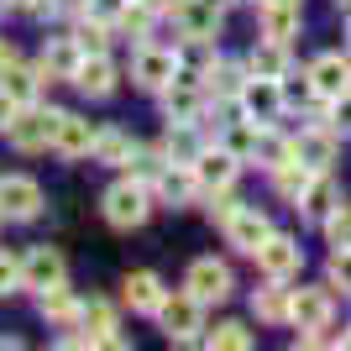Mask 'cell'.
<instances>
[{
    "label": "cell",
    "instance_id": "13",
    "mask_svg": "<svg viewBox=\"0 0 351 351\" xmlns=\"http://www.w3.org/2000/svg\"><path fill=\"white\" fill-rule=\"evenodd\" d=\"M309 84H315V95H325V100H341V95H351V63L336 58V53H325V58H315V69H309Z\"/></svg>",
    "mask_w": 351,
    "mask_h": 351
},
{
    "label": "cell",
    "instance_id": "43",
    "mask_svg": "<svg viewBox=\"0 0 351 351\" xmlns=\"http://www.w3.org/2000/svg\"><path fill=\"white\" fill-rule=\"evenodd\" d=\"M16 11H37V5H47V0H11Z\"/></svg>",
    "mask_w": 351,
    "mask_h": 351
},
{
    "label": "cell",
    "instance_id": "36",
    "mask_svg": "<svg viewBox=\"0 0 351 351\" xmlns=\"http://www.w3.org/2000/svg\"><path fill=\"white\" fill-rule=\"evenodd\" d=\"M79 47H84V53H105V21H100V16L79 27Z\"/></svg>",
    "mask_w": 351,
    "mask_h": 351
},
{
    "label": "cell",
    "instance_id": "37",
    "mask_svg": "<svg viewBox=\"0 0 351 351\" xmlns=\"http://www.w3.org/2000/svg\"><path fill=\"white\" fill-rule=\"evenodd\" d=\"M330 278H336V283H341V289H346V293H351V247H341V252H336V257H330Z\"/></svg>",
    "mask_w": 351,
    "mask_h": 351
},
{
    "label": "cell",
    "instance_id": "2",
    "mask_svg": "<svg viewBox=\"0 0 351 351\" xmlns=\"http://www.w3.org/2000/svg\"><path fill=\"white\" fill-rule=\"evenodd\" d=\"M147 189L142 184H116V189H105V220L116 226V231H132L147 220Z\"/></svg>",
    "mask_w": 351,
    "mask_h": 351
},
{
    "label": "cell",
    "instance_id": "5",
    "mask_svg": "<svg viewBox=\"0 0 351 351\" xmlns=\"http://www.w3.org/2000/svg\"><path fill=\"white\" fill-rule=\"evenodd\" d=\"M199 299L194 293H178V299H162V330H168V341H194L199 336Z\"/></svg>",
    "mask_w": 351,
    "mask_h": 351
},
{
    "label": "cell",
    "instance_id": "41",
    "mask_svg": "<svg viewBox=\"0 0 351 351\" xmlns=\"http://www.w3.org/2000/svg\"><path fill=\"white\" fill-rule=\"evenodd\" d=\"M16 110H21V105H16L11 95H5V89H0V126H11V116H16Z\"/></svg>",
    "mask_w": 351,
    "mask_h": 351
},
{
    "label": "cell",
    "instance_id": "11",
    "mask_svg": "<svg viewBox=\"0 0 351 351\" xmlns=\"http://www.w3.org/2000/svg\"><path fill=\"white\" fill-rule=\"evenodd\" d=\"M43 210V189L32 178H0V215L11 220H32Z\"/></svg>",
    "mask_w": 351,
    "mask_h": 351
},
{
    "label": "cell",
    "instance_id": "28",
    "mask_svg": "<svg viewBox=\"0 0 351 351\" xmlns=\"http://www.w3.org/2000/svg\"><path fill=\"white\" fill-rule=\"evenodd\" d=\"M252 309H257V320H289L293 299H289L283 289H263L257 299H252Z\"/></svg>",
    "mask_w": 351,
    "mask_h": 351
},
{
    "label": "cell",
    "instance_id": "44",
    "mask_svg": "<svg viewBox=\"0 0 351 351\" xmlns=\"http://www.w3.org/2000/svg\"><path fill=\"white\" fill-rule=\"evenodd\" d=\"M136 5H147V11H158V5H168V0H136Z\"/></svg>",
    "mask_w": 351,
    "mask_h": 351
},
{
    "label": "cell",
    "instance_id": "42",
    "mask_svg": "<svg viewBox=\"0 0 351 351\" xmlns=\"http://www.w3.org/2000/svg\"><path fill=\"white\" fill-rule=\"evenodd\" d=\"M11 63H16V47H11V43H0V73L11 69Z\"/></svg>",
    "mask_w": 351,
    "mask_h": 351
},
{
    "label": "cell",
    "instance_id": "21",
    "mask_svg": "<svg viewBox=\"0 0 351 351\" xmlns=\"http://www.w3.org/2000/svg\"><path fill=\"white\" fill-rule=\"evenodd\" d=\"M162 299H168V293H162V283L152 278V273H126V304H132V309H142V315H158Z\"/></svg>",
    "mask_w": 351,
    "mask_h": 351
},
{
    "label": "cell",
    "instance_id": "18",
    "mask_svg": "<svg viewBox=\"0 0 351 351\" xmlns=\"http://www.w3.org/2000/svg\"><path fill=\"white\" fill-rule=\"evenodd\" d=\"M73 84L84 89V95H95V100H105V95L116 89V69L105 63V53H95V58H84L73 69Z\"/></svg>",
    "mask_w": 351,
    "mask_h": 351
},
{
    "label": "cell",
    "instance_id": "19",
    "mask_svg": "<svg viewBox=\"0 0 351 351\" xmlns=\"http://www.w3.org/2000/svg\"><path fill=\"white\" fill-rule=\"evenodd\" d=\"M299 205H304L309 220H330L341 210V194H336V184H330L325 173H315V178H309V189L299 194Z\"/></svg>",
    "mask_w": 351,
    "mask_h": 351
},
{
    "label": "cell",
    "instance_id": "33",
    "mask_svg": "<svg viewBox=\"0 0 351 351\" xmlns=\"http://www.w3.org/2000/svg\"><path fill=\"white\" fill-rule=\"evenodd\" d=\"M210 84H215L220 100H231V95H241V84H247V79H241L236 69H226V63H215V69H210Z\"/></svg>",
    "mask_w": 351,
    "mask_h": 351
},
{
    "label": "cell",
    "instance_id": "25",
    "mask_svg": "<svg viewBox=\"0 0 351 351\" xmlns=\"http://www.w3.org/2000/svg\"><path fill=\"white\" fill-rule=\"evenodd\" d=\"M309 178H315V173H309L299 158H289V162H278V168H273V184H278L283 199H299V194L309 189Z\"/></svg>",
    "mask_w": 351,
    "mask_h": 351
},
{
    "label": "cell",
    "instance_id": "35",
    "mask_svg": "<svg viewBox=\"0 0 351 351\" xmlns=\"http://www.w3.org/2000/svg\"><path fill=\"white\" fill-rule=\"evenodd\" d=\"M325 231H330V241H336V252H341V247H351V205H341L336 215L325 220Z\"/></svg>",
    "mask_w": 351,
    "mask_h": 351
},
{
    "label": "cell",
    "instance_id": "8",
    "mask_svg": "<svg viewBox=\"0 0 351 351\" xmlns=\"http://www.w3.org/2000/svg\"><path fill=\"white\" fill-rule=\"evenodd\" d=\"M236 162H241V158H236L231 147H220V152H199L189 168H194V178H199V189L215 194V189H231V184H236Z\"/></svg>",
    "mask_w": 351,
    "mask_h": 351
},
{
    "label": "cell",
    "instance_id": "39",
    "mask_svg": "<svg viewBox=\"0 0 351 351\" xmlns=\"http://www.w3.org/2000/svg\"><path fill=\"white\" fill-rule=\"evenodd\" d=\"M121 11H126V0H95V16H100V21H121Z\"/></svg>",
    "mask_w": 351,
    "mask_h": 351
},
{
    "label": "cell",
    "instance_id": "20",
    "mask_svg": "<svg viewBox=\"0 0 351 351\" xmlns=\"http://www.w3.org/2000/svg\"><path fill=\"white\" fill-rule=\"evenodd\" d=\"M79 320H84V336L95 341V346H121V336H116V315H110V304L89 299V304L79 309Z\"/></svg>",
    "mask_w": 351,
    "mask_h": 351
},
{
    "label": "cell",
    "instance_id": "29",
    "mask_svg": "<svg viewBox=\"0 0 351 351\" xmlns=\"http://www.w3.org/2000/svg\"><path fill=\"white\" fill-rule=\"evenodd\" d=\"M95 158L100 162H132V142L121 132H100L95 136Z\"/></svg>",
    "mask_w": 351,
    "mask_h": 351
},
{
    "label": "cell",
    "instance_id": "10",
    "mask_svg": "<svg viewBox=\"0 0 351 351\" xmlns=\"http://www.w3.org/2000/svg\"><path fill=\"white\" fill-rule=\"evenodd\" d=\"M178 79V53L168 47H142L136 53V84L142 89H168Z\"/></svg>",
    "mask_w": 351,
    "mask_h": 351
},
{
    "label": "cell",
    "instance_id": "38",
    "mask_svg": "<svg viewBox=\"0 0 351 351\" xmlns=\"http://www.w3.org/2000/svg\"><path fill=\"white\" fill-rule=\"evenodd\" d=\"M16 283H21V263H11V257H0V293H11Z\"/></svg>",
    "mask_w": 351,
    "mask_h": 351
},
{
    "label": "cell",
    "instance_id": "23",
    "mask_svg": "<svg viewBox=\"0 0 351 351\" xmlns=\"http://www.w3.org/2000/svg\"><path fill=\"white\" fill-rule=\"evenodd\" d=\"M79 53H84V47H79V43H63V37H58V43H47V53H43V73H47V79H73V69L84 63Z\"/></svg>",
    "mask_w": 351,
    "mask_h": 351
},
{
    "label": "cell",
    "instance_id": "9",
    "mask_svg": "<svg viewBox=\"0 0 351 351\" xmlns=\"http://www.w3.org/2000/svg\"><path fill=\"white\" fill-rule=\"evenodd\" d=\"M241 105H247L252 121H273L283 110V84L278 79H263V73H252L247 84H241Z\"/></svg>",
    "mask_w": 351,
    "mask_h": 351
},
{
    "label": "cell",
    "instance_id": "34",
    "mask_svg": "<svg viewBox=\"0 0 351 351\" xmlns=\"http://www.w3.org/2000/svg\"><path fill=\"white\" fill-rule=\"evenodd\" d=\"M178 152V162H194L199 158V147H194V136H189V121H178V132L168 136V158Z\"/></svg>",
    "mask_w": 351,
    "mask_h": 351
},
{
    "label": "cell",
    "instance_id": "22",
    "mask_svg": "<svg viewBox=\"0 0 351 351\" xmlns=\"http://www.w3.org/2000/svg\"><path fill=\"white\" fill-rule=\"evenodd\" d=\"M293 32H299V5L263 0V37H273V43H289Z\"/></svg>",
    "mask_w": 351,
    "mask_h": 351
},
{
    "label": "cell",
    "instance_id": "3",
    "mask_svg": "<svg viewBox=\"0 0 351 351\" xmlns=\"http://www.w3.org/2000/svg\"><path fill=\"white\" fill-rule=\"evenodd\" d=\"M184 289H189L199 304H220V299H231V267L215 263V257H199V263L189 267Z\"/></svg>",
    "mask_w": 351,
    "mask_h": 351
},
{
    "label": "cell",
    "instance_id": "1",
    "mask_svg": "<svg viewBox=\"0 0 351 351\" xmlns=\"http://www.w3.org/2000/svg\"><path fill=\"white\" fill-rule=\"evenodd\" d=\"M58 121H63V110H37V105H21V110L11 116V126H5V142H11L16 152L53 147V136H58Z\"/></svg>",
    "mask_w": 351,
    "mask_h": 351
},
{
    "label": "cell",
    "instance_id": "26",
    "mask_svg": "<svg viewBox=\"0 0 351 351\" xmlns=\"http://www.w3.org/2000/svg\"><path fill=\"white\" fill-rule=\"evenodd\" d=\"M194 184H199L194 168H189V173H184V168H162V173H158V194H162V199H173V205H178V199H189Z\"/></svg>",
    "mask_w": 351,
    "mask_h": 351
},
{
    "label": "cell",
    "instance_id": "12",
    "mask_svg": "<svg viewBox=\"0 0 351 351\" xmlns=\"http://www.w3.org/2000/svg\"><path fill=\"white\" fill-rule=\"evenodd\" d=\"M226 236H231V247H241V252H252V257H257V247L273 236V226H267L263 210H247V205H241L231 220H226Z\"/></svg>",
    "mask_w": 351,
    "mask_h": 351
},
{
    "label": "cell",
    "instance_id": "17",
    "mask_svg": "<svg viewBox=\"0 0 351 351\" xmlns=\"http://www.w3.org/2000/svg\"><path fill=\"white\" fill-rule=\"evenodd\" d=\"M95 126L89 121H79V116H63L58 121V136H53V147H58L63 158H84V152H95Z\"/></svg>",
    "mask_w": 351,
    "mask_h": 351
},
{
    "label": "cell",
    "instance_id": "4",
    "mask_svg": "<svg viewBox=\"0 0 351 351\" xmlns=\"http://www.w3.org/2000/svg\"><path fill=\"white\" fill-rule=\"evenodd\" d=\"M299 263H304V257H299V241H293V236H267L263 247H257V267H263L273 283L293 278V273H299Z\"/></svg>",
    "mask_w": 351,
    "mask_h": 351
},
{
    "label": "cell",
    "instance_id": "46",
    "mask_svg": "<svg viewBox=\"0 0 351 351\" xmlns=\"http://www.w3.org/2000/svg\"><path fill=\"white\" fill-rule=\"evenodd\" d=\"M341 346H351V330H346V336H341Z\"/></svg>",
    "mask_w": 351,
    "mask_h": 351
},
{
    "label": "cell",
    "instance_id": "16",
    "mask_svg": "<svg viewBox=\"0 0 351 351\" xmlns=\"http://www.w3.org/2000/svg\"><path fill=\"white\" fill-rule=\"evenodd\" d=\"M21 283H27V289H53V283H63V257L53 247H32L27 263H21Z\"/></svg>",
    "mask_w": 351,
    "mask_h": 351
},
{
    "label": "cell",
    "instance_id": "45",
    "mask_svg": "<svg viewBox=\"0 0 351 351\" xmlns=\"http://www.w3.org/2000/svg\"><path fill=\"white\" fill-rule=\"evenodd\" d=\"M210 5H220V11H226V5H231V0H210Z\"/></svg>",
    "mask_w": 351,
    "mask_h": 351
},
{
    "label": "cell",
    "instance_id": "15",
    "mask_svg": "<svg viewBox=\"0 0 351 351\" xmlns=\"http://www.w3.org/2000/svg\"><path fill=\"white\" fill-rule=\"evenodd\" d=\"M289 320L299 325V330H325V325H330V293L325 289H299Z\"/></svg>",
    "mask_w": 351,
    "mask_h": 351
},
{
    "label": "cell",
    "instance_id": "6",
    "mask_svg": "<svg viewBox=\"0 0 351 351\" xmlns=\"http://www.w3.org/2000/svg\"><path fill=\"white\" fill-rule=\"evenodd\" d=\"M336 152H341V136L330 132V126H315V132H304L293 142V158L304 162L309 173H325V168L336 162Z\"/></svg>",
    "mask_w": 351,
    "mask_h": 351
},
{
    "label": "cell",
    "instance_id": "24",
    "mask_svg": "<svg viewBox=\"0 0 351 351\" xmlns=\"http://www.w3.org/2000/svg\"><path fill=\"white\" fill-rule=\"evenodd\" d=\"M247 69H252V73H263V79H283V69H289V53H283V43H273V37H267L263 47H252Z\"/></svg>",
    "mask_w": 351,
    "mask_h": 351
},
{
    "label": "cell",
    "instance_id": "40",
    "mask_svg": "<svg viewBox=\"0 0 351 351\" xmlns=\"http://www.w3.org/2000/svg\"><path fill=\"white\" fill-rule=\"evenodd\" d=\"M336 132L351 136V95H341V100H336Z\"/></svg>",
    "mask_w": 351,
    "mask_h": 351
},
{
    "label": "cell",
    "instance_id": "27",
    "mask_svg": "<svg viewBox=\"0 0 351 351\" xmlns=\"http://www.w3.org/2000/svg\"><path fill=\"white\" fill-rule=\"evenodd\" d=\"M0 89H5V95H11L16 105H32V100H37V79H32L27 69H16V63H11L5 73H0Z\"/></svg>",
    "mask_w": 351,
    "mask_h": 351
},
{
    "label": "cell",
    "instance_id": "30",
    "mask_svg": "<svg viewBox=\"0 0 351 351\" xmlns=\"http://www.w3.org/2000/svg\"><path fill=\"white\" fill-rule=\"evenodd\" d=\"M210 346H226V351H247L252 346V336H247V325H236V320H226V325H215L210 330Z\"/></svg>",
    "mask_w": 351,
    "mask_h": 351
},
{
    "label": "cell",
    "instance_id": "32",
    "mask_svg": "<svg viewBox=\"0 0 351 351\" xmlns=\"http://www.w3.org/2000/svg\"><path fill=\"white\" fill-rule=\"evenodd\" d=\"M257 136H263V126H257V121H241V126H231L226 147H231L236 158H247V152H257Z\"/></svg>",
    "mask_w": 351,
    "mask_h": 351
},
{
    "label": "cell",
    "instance_id": "7",
    "mask_svg": "<svg viewBox=\"0 0 351 351\" xmlns=\"http://www.w3.org/2000/svg\"><path fill=\"white\" fill-rule=\"evenodd\" d=\"M173 21H178L184 37H194V43L205 37L210 43L220 32V5H210V0H173Z\"/></svg>",
    "mask_w": 351,
    "mask_h": 351
},
{
    "label": "cell",
    "instance_id": "31",
    "mask_svg": "<svg viewBox=\"0 0 351 351\" xmlns=\"http://www.w3.org/2000/svg\"><path fill=\"white\" fill-rule=\"evenodd\" d=\"M43 315H47V320H69V315H73V293L63 289V283L43 289Z\"/></svg>",
    "mask_w": 351,
    "mask_h": 351
},
{
    "label": "cell",
    "instance_id": "48",
    "mask_svg": "<svg viewBox=\"0 0 351 351\" xmlns=\"http://www.w3.org/2000/svg\"><path fill=\"white\" fill-rule=\"evenodd\" d=\"M0 5H5V0H0Z\"/></svg>",
    "mask_w": 351,
    "mask_h": 351
},
{
    "label": "cell",
    "instance_id": "14",
    "mask_svg": "<svg viewBox=\"0 0 351 351\" xmlns=\"http://www.w3.org/2000/svg\"><path fill=\"white\" fill-rule=\"evenodd\" d=\"M162 110H168V121H189L194 126V116H199V110H205V95H199V89H194V73H178L173 84H168V95H162Z\"/></svg>",
    "mask_w": 351,
    "mask_h": 351
},
{
    "label": "cell",
    "instance_id": "47",
    "mask_svg": "<svg viewBox=\"0 0 351 351\" xmlns=\"http://www.w3.org/2000/svg\"><path fill=\"white\" fill-rule=\"evenodd\" d=\"M278 5H299V0H278Z\"/></svg>",
    "mask_w": 351,
    "mask_h": 351
}]
</instances>
